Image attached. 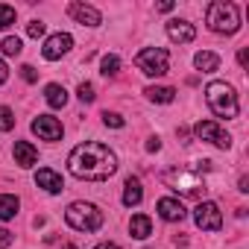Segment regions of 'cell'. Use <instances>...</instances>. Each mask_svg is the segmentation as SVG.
<instances>
[{"mask_svg": "<svg viewBox=\"0 0 249 249\" xmlns=\"http://www.w3.org/2000/svg\"><path fill=\"white\" fill-rule=\"evenodd\" d=\"M68 170L76 179H88V182H106L117 173V156L97 141H85L79 147L71 150L68 156Z\"/></svg>", "mask_w": 249, "mask_h": 249, "instance_id": "1", "label": "cell"}, {"mask_svg": "<svg viewBox=\"0 0 249 249\" xmlns=\"http://www.w3.org/2000/svg\"><path fill=\"white\" fill-rule=\"evenodd\" d=\"M205 100H208V108L217 114V117H237L240 106H237V94L229 82H208L205 85Z\"/></svg>", "mask_w": 249, "mask_h": 249, "instance_id": "2", "label": "cell"}, {"mask_svg": "<svg viewBox=\"0 0 249 249\" xmlns=\"http://www.w3.org/2000/svg\"><path fill=\"white\" fill-rule=\"evenodd\" d=\"M161 182H164L170 191L182 194V196H202V194H205V179H202L199 173H194V170H185V167L164 170V173H161Z\"/></svg>", "mask_w": 249, "mask_h": 249, "instance_id": "3", "label": "cell"}, {"mask_svg": "<svg viewBox=\"0 0 249 249\" xmlns=\"http://www.w3.org/2000/svg\"><path fill=\"white\" fill-rule=\"evenodd\" d=\"M208 27L220 36H234L240 30V18H237V6L226 3V0H214L208 6Z\"/></svg>", "mask_w": 249, "mask_h": 249, "instance_id": "4", "label": "cell"}, {"mask_svg": "<svg viewBox=\"0 0 249 249\" xmlns=\"http://www.w3.org/2000/svg\"><path fill=\"white\" fill-rule=\"evenodd\" d=\"M65 220L76 231H97L103 226V211L91 202H71L65 211Z\"/></svg>", "mask_w": 249, "mask_h": 249, "instance_id": "5", "label": "cell"}, {"mask_svg": "<svg viewBox=\"0 0 249 249\" xmlns=\"http://www.w3.org/2000/svg\"><path fill=\"white\" fill-rule=\"evenodd\" d=\"M135 68L144 76H164L170 71V56H167L164 47H144L135 56Z\"/></svg>", "mask_w": 249, "mask_h": 249, "instance_id": "6", "label": "cell"}, {"mask_svg": "<svg viewBox=\"0 0 249 249\" xmlns=\"http://www.w3.org/2000/svg\"><path fill=\"white\" fill-rule=\"evenodd\" d=\"M194 132H196L199 141H208V144H214L220 150H229L231 147V135L220 126V123H214V120H199L196 126H194Z\"/></svg>", "mask_w": 249, "mask_h": 249, "instance_id": "7", "label": "cell"}, {"mask_svg": "<svg viewBox=\"0 0 249 249\" xmlns=\"http://www.w3.org/2000/svg\"><path fill=\"white\" fill-rule=\"evenodd\" d=\"M194 220L202 231H220L223 229V214H220L217 202H199L194 211Z\"/></svg>", "mask_w": 249, "mask_h": 249, "instance_id": "8", "label": "cell"}, {"mask_svg": "<svg viewBox=\"0 0 249 249\" xmlns=\"http://www.w3.org/2000/svg\"><path fill=\"white\" fill-rule=\"evenodd\" d=\"M71 47H73V38H71L68 33H56V36H50V38L44 41L41 53H44V59H47V62H56V59H62Z\"/></svg>", "mask_w": 249, "mask_h": 249, "instance_id": "9", "label": "cell"}, {"mask_svg": "<svg viewBox=\"0 0 249 249\" xmlns=\"http://www.w3.org/2000/svg\"><path fill=\"white\" fill-rule=\"evenodd\" d=\"M33 132L41 138V141H59L62 138V123L50 114H38L33 120Z\"/></svg>", "mask_w": 249, "mask_h": 249, "instance_id": "10", "label": "cell"}, {"mask_svg": "<svg viewBox=\"0 0 249 249\" xmlns=\"http://www.w3.org/2000/svg\"><path fill=\"white\" fill-rule=\"evenodd\" d=\"M68 15H71L76 24H82V27H97V24L103 21V15H100L94 6H88V3H79V0L68 3Z\"/></svg>", "mask_w": 249, "mask_h": 249, "instance_id": "11", "label": "cell"}, {"mask_svg": "<svg viewBox=\"0 0 249 249\" xmlns=\"http://www.w3.org/2000/svg\"><path fill=\"white\" fill-rule=\"evenodd\" d=\"M156 208H159V217L161 220H167V223H182L185 220V205L179 202V199H173V196H164V199H159L156 202Z\"/></svg>", "mask_w": 249, "mask_h": 249, "instance_id": "12", "label": "cell"}, {"mask_svg": "<svg viewBox=\"0 0 249 249\" xmlns=\"http://www.w3.org/2000/svg\"><path fill=\"white\" fill-rule=\"evenodd\" d=\"M167 38L176 41V44H191V41L196 38V30H194V24H188V21H170V24H167Z\"/></svg>", "mask_w": 249, "mask_h": 249, "instance_id": "13", "label": "cell"}, {"mask_svg": "<svg viewBox=\"0 0 249 249\" xmlns=\"http://www.w3.org/2000/svg\"><path fill=\"white\" fill-rule=\"evenodd\" d=\"M36 185L41 188V191H47V194H62V176L56 173V170H50V167H41L38 173H36Z\"/></svg>", "mask_w": 249, "mask_h": 249, "instance_id": "14", "label": "cell"}, {"mask_svg": "<svg viewBox=\"0 0 249 249\" xmlns=\"http://www.w3.org/2000/svg\"><path fill=\"white\" fill-rule=\"evenodd\" d=\"M15 164L18 167H33L36 161H38V150L30 144V141H15Z\"/></svg>", "mask_w": 249, "mask_h": 249, "instance_id": "15", "label": "cell"}, {"mask_svg": "<svg viewBox=\"0 0 249 249\" xmlns=\"http://www.w3.org/2000/svg\"><path fill=\"white\" fill-rule=\"evenodd\" d=\"M141 199H144L141 179L129 176V179H126V185H123V205H126V208H132V205H141Z\"/></svg>", "mask_w": 249, "mask_h": 249, "instance_id": "16", "label": "cell"}, {"mask_svg": "<svg viewBox=\"0 0 249 249\" xmlns=\"http://www.w3.org/2000/svg\"><path fill=\"white\" fill-rule=\"evenodd\" d=\"M129 231H132L135 240H147V237L153 234V223H150V217H147V214H135V217L129 220Z\"/></svg>", "mask_w": 249, "mask_h": 249, "instance_id": "17", "label": "cell"}, {"mask_svg": "<svg viewBox=\"0 0 249 249\" xmlns=\"http://www.w3.org/2000/svg\"><path fill=\"white\" fill-rule=\"evenodd\" d=\"M144 94L150 103H173L176 100V91L170 85H150V88H144Z\"/></svg>", "mask_w": 249, "mask_h": 249, "instance_id": "18", "label": "cell"}, {"mask_svg": "<svg viewBox=\"0 0 249 249\" xmlns=\"http://www.w3.org/2000/svg\"><path fill=\"white\" fill-rule=\"evenodd\" d=\"M194 65H196L202 73H214V71L220 68V56H217V53H211V50H202V53H196V56H194Z\"/></svg>", "mask_w": 249, "mask_h": 249, "instance_id": "19", "label": "cell"}, {"mask_svg": "<svg viewBox=\"0 0 249 249\" xmlns=\"http://www.w3.org/2000/svg\"><path fill=\"white\" fill-rule=\"evenodd\" d=\"M44 100L53 106V108H65V103H68V91L62 88V85H56V82H50L47 88H44Z\"/></svg>", "mask_w": 249, "mask_h": 249, "instance_id": "20", "label": "cell"}, {"mask_svg": "<svg viewBox=\"0 0 249 249\" xmlns=\"http://www.w3.org/2000/svg\"><path fill=\"white\" fill-rule=\"evenodd\" d=\"M18 208H21L18 196H12V194H0V220H12V217L18 214Z\"/></svg>", "mask_w": 249, "mask_h": 249, "instance_id": "21", "label": "cell"}, {"mask_svg": "<svg viewBox=\"0 0 249 249\" xmlns=\"http://www.w3.org/2000/svg\"><path fill=\"white\" fill-rule=\"evenodd\" d=\"M0 50H3V56H21L24 44H21V38H18V36H9V38L0 41Z\"/></svg>", "mask_w": 249, "mask_h": 249, "instance_id": "22", "label": "cell"}, {"mask_svg": "<svg viewBox=\"0 0 249 249\" xmlns=\"http://www.w3.org/2000/svg\"><path fill=\"white\" fill-rule=\"evenodd\" d=\"M100 73H103V76H117V73H120V59H117V56H111V53H108V56H103Z\"/></svg>", "mask_w": 249, "mask_h": 249, "instance_id": "23", "label": "cell"}, {"mask_svg": "<svg viewBox=\"0 0 249 249\" xmlns=\"http://www.w3.org/2000/svg\"><path fill=\"white\" fill-rule=\"evenodd\" d=\"M15 129V114L9 106H0V132H9Z\"/></svg>", "mask_w": 249, "mask_h": 249, "instance_id": "24", "label": "cell"}, {"mask_svg": "<svg viewBox=\"0 0 249 249\" xmlns=\"http://www.w3.org/2000/svg\"><path fill=\"white\" fill-rule=\"evenodd\" d=\"M103 123L111 126V129H123V126H126V120H123L117 111H103Z\"/></svg>", "mask_w": 249, "mask_h": 249, "instance_id": "25", "label": "cell"}, {"mask_svg": "<svg viewBox=\"0 0 249 249\" xmlns=\"http://www.w3.org/2000/svg\"><path fill=\"white\" fill-rule=\"evenodd\" d=\"M12 24H15V9L6 6V3H0V30H6Z\"/></svg>", "mask_w": 249, "mask_h": 249, "instance_id": "26", "label": "cell"}, {"mask_svg": "<svg viewBox=\"0 0 249 249\" xmlns=\"http://www.w3.org/2000/svg\"><path fill=\"white\" fill-rule=\"evenodd\" d=\"M76 94H79V100H82V103H94V97H97V94H94V85H91V82H79Z\"/></svg>", "mask_w": 249, "mask_h": 249, "instance_id": "27", "label": "cell"}, {"mask_svg": "<svg viewBox=\"0 0 249 249\" xmlns=\"http://www.w3.org/2000/svg\"><path fill=\"white\" fill-rule=\"evenodd\" d=\"M44 30H47V27H44L41 21H30V24H27V36H30V38H41Z\"/></svg>", "mask_w": 249, "mask_h": 249, "instance_id": "28", "label": "cell"}, {"mask_svg": "<svg viewBox=\"0 0 249 249\" xmlns=\"http://www.w3.org/2000/svg\"><path fill=\"white\" fill-rule=\"evenodd\" d=\"M12 240H15V234H12L9 229H0V249H6V246H12Z\"/></svg>", "mask_w": 249, "mask_h": 249, "instance_id": "29", "label": "cell"}, {"mask_svg": "<svg viewBox=\"0 0 249 249\" xmlns=\"http://www.w3.org/2000/svg\"><path fill=\"white\" fill-rule=\"evenodd\" d=\"M21 76H24L27 82H36V79H38V73H36L33 65H24V68H21Z\"/></svg>", "mask_w": 249, "mask_h": 249, "instance_id": "30", "label": "cell"}, {"mask_svg": "<svg viewBox=\"0 0 249 249\" xmlns=\"http://www.w3.org/2000/svg\"><path fill=\"white\" fill-rule=\"evenodd\" d=\"M159 150H161V141L159 138H150L147 141V153H159Z\"/></svg>", "mask_w": 249, "mask_h": 249, "instance_id": "31", "label": "cell"}, {"mask_svg": "<svg viewBox=\"0 0 249 249\" xmlns=\"http://www.w3.org/2000/svg\"><path fill=\"white\" fill-rule=\"evenodd\" d=\"M6 79H9V68H6V62H3V59H0V85H3Z\"/></svg>", "mask_w": 249, "mask_h": 249, "instance_id": "32", "label": "cell"}, {"mask_svg": "<svg viewBox=\"0 0 249 249\" xmlns=\"http://www.w3.org/2000/svg\"><path fill=\"white\" fill-rule=\"evenodd\" d=\"M94 249H120V246H117V243H111V240H103V243H97Z\"/></svg>", "mask_w": 249, "mask_h": 249, "instance_id": "33", "label": "cell"}, {"mask_svg": "<svg viewBox=\"0 0 249 249\" xmlns=\"http://www.w3.org/2000/svg\"><path fill=\"white\" fill-rule=\"evenodd\" d=\"M246 59H249V53H246V50H240V53H237V62H240V68H246Z\"/></svg>", "mask_w": 249, "mask_h": 249, "instance_id": "34", "label": "cell"}, {"mask_svg": "<svg viewBox=\"0 0 249 249\" xmlns=\"http://www.w3.org/2000/svg\"><path fill=\"white\" fill-rule=\"evenodd\" d=\"M62 249H76V246H73V243H65V246H62Z\"/></svg>", "mask_w": 249, "mask_h": 249, "instance_id": "35", "label": "cell"}]
</instances>
